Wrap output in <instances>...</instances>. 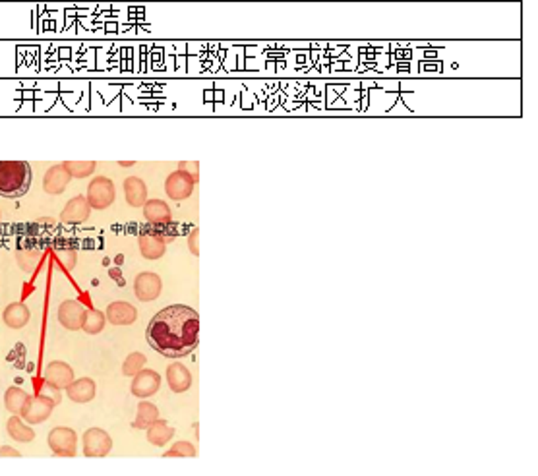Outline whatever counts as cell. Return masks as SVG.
<instances>
[{"instance_id": "cb8c5ba5", "label": "cell", "mask_w": 538, "mask_h": 476, "mask_svg": "<svg viewBox=\"0 0 538 476\" xmlns=\"http://www.w3.org/2000/svg\"><path fill=\"white\" fill-rule=\"evenodd\" d=\"M16 261L21 271L25 273H35L37 266L41 263V252L35 248H20L16 250Z\"/></svg>"}, {"instance_id": "484cf974", "label": "cell", "mask_w": 538, "mask_h": 476, "mask_svg": "<svg viewBox=\"0 0 538 476\" xmlns=\"http://www.w3.org/2000/svg\"><path fill=\"white\" fill-rule=\"evenodd\" d=\"M105 323H107V316H105L101 310H95V308H87V316H85V321H83L82 329L87 335H97L105 329Z\"/></svg>"}, {"instance_id": "52a82bcc", "label": "cell", "mask_w": 538, "mask_h": 476, "mask_svg": "<svg viewBox=\"0 0 538 476\" xmlns=\"http://www.w3.org/2000/svg\"><path fill=\"white\" fill-rule=\"evenodd\" d=\"M85 316H87V308L80 301H64L58 306V321H61L63 327L70 329V332L82 329Z\"/></svg>"}, {"instance_id": "4fadbf2b", "label": "cell", "mask_w": 538, "mask_h": 476, "mask_svg": "<svg viewBox=\"0 0 538 476\" xmlns=\"http://www.w3.org/2000/svg\"><path fill=\"white\" fill-rule=\"evenodd\" d=\"M105 316H107L109 323H113V325H132L138 320V310L130 302L118 301L109 304Z\"/></svg>"}, {"instance_id": "9c48e42d", "label": "cell", "mask_w": 538, "mask_h": 476, "mask_svg": "<svg viewBox=\"0 0 538 476\" xmlns=\"http://www.w3.org/2000/svg\"><path fill=\"white\" fill-rule=\"evenodd\" d=\"M161 289H163L161 277L157 273H151V271L140 273L134 281L136 299H140L142 302H151L159 299Z\"/></svg>"}, {"instance_id": "e0dca14e", "label": "cell", "mask_w": 538, "mask_h": 476, "mask_svg": "<svg viewBox=\"0 0 538 476\" xmlns=\"http://www.w3.org/2000/svg\"><path fill=\"white\" fill-rule=\"evenodd\" d=\"M125 197L128 206L144 207L147 202V186L140 176H128L125 180Z\"/></svg>"}, {"instance_id": "2e32d148", "label": "cell", "mask_w": 538, "mask_h": 476, "mask_svg": "<svg viewBox=\"0 0 538 476\" xmlns=\"http://www.w3.org/2000/svg\"><path fill=\"white\" fill-rule=\"evenodd\" d=\"M45 382L56 385L58 389H66L74 382V370L66 363L54 360L45 370Z\"/></svg>"}, {"instance_id": "9a60e30c", "label": "cell", "mask_w": 538, "mask_h": 476, "mask_svg": "<svg viewBox=\"0 0 538 476\" xmlns=\"http://www.w3.org/2000/svg\"><path fill=\"white\" fill-rule=\"evenodd\" d=\"M166 382H169L171 391L184 393V391H188L192 387V374H190V370L184 364H171L166 368Z\"/></svg>"}, {"instance_id": "d590c367", "label": "cell", "mask_w": 538, "mask_h": 476, "mask_svg": "<svg viewBox=\"0 0 538 476\" xmlns=\"http://www.w3.org/2000/svg\"><path fill=\"white\" fill-rule=\"evenodd\" d=\"M132 165H134L132 161H128V163H125V161H120V166H132Z\"/></svg>"}, {"instance_id": "277c9868", "label": "cell", "mask_w": 538, "mask_h": 476, "mask_svg": "<svg viewBox=\"0 0 538 476\" xmlns=\"http://www.w3.org/2000/svg\"><path fill=\"white\" fill-rule=\"evenodd\" d=\"M54 407L56 404L52 403L51 399H47V397H41V395H33L32 397L30 395L25 404H23V409H21L20 416L28 424H41V422L51 418Z\"/></svg>"}, {"instance_id": "ba28073f", "label": "cell", "mask_w": 538, "mask_h": 476, "mask_svg": "<svg viewBox=\"0 0 538 476\" xmlns=\"http://www.w3.org/2000/svg\"><path fill=\"white\" fill-rule=\"evenodd\" d=\"M194 186H196V180L190 175H186V173H182V171H175L173 175L166 176L165 180L166 196L171 197V199H175V202H182V199L192 196Z\"/></svg>"}, {"instance_id": "f546056e", "label": "cell", "mask_w": 538, "mask_h": 476, "mask_svg": "<svg viewBox=\"0 0 538 476\" xmlns=\"http://www.w3.org/2000/svg\"><path fill=\"white\" fill-rule=\"evenodd\" d=\"M197 451L196 447L192 444H188V442H178L175 444L169 451L165 453V457H196Z\"/></svg>"}, {"instance_id": "7c38bea8", "label": "cell", "mask_w": 538, "mask_h": 476, "mask_svg": "<svg viewBox=\"0 0 538 476\" xmlns=\"http://www.w3.org/2000/svg\"><path fill=\"white\" fill-rule=\"evenodd\" d=\"M89 213H92V206H89L87 197L76 196L72 197L63 209L61 221H63V223H68V225H78V223L87 221Z\"/></svg>"}, {"instance_id": "6da1fadb", "label": "cell", "mask_w": 538, "mask_h": 476, "mask_svg": "<svg viewBox=\"0 0 538 476\" xmlns=\"http://www.w3.org/2000/svg\"><path fill=\"white\" fill-rule=\"evenodd\" d=\"M149 347L166 358H182L200 343V316L184 304L166 306L155 314L145 332Z\"/></svg>"}, {"instance_id": "44dd1931", "label": "cell", "mask_w": 538, "mask_h": 476, "mask_svg": "<svg viewBox=\"0 0 538 476\" xmlns=\"http://www.w3.org/2000/svg\"><path fill=\"white\" fill-rule=\"evenodd\" d=\"M175 435V428L166 424V420L157 418L153 424L147 428V442L155 447H163L171 442V437Z\"/></svg>"}, {"instance_id": "83f0119b", "label": "cell", "mask_w": 538, "mask_h": 476, "mask_svg": "<svg viewBox=\"0 0 538 476\" xmlns=\"http://www.w3.org/2000/svg\"><path fill=\"white\" fill-rule=\"evenodd\" d=\"M145 363H147L145 354H142V352H132V354H128V358H126L125 364H122V374L134 378L136 374L144 368Z\"/></svg>"}, {"instance_id": "7a4b0ae2", "label": "cell", "mask_w": 538, "mask_h": 476, "mask_svg": "<svg viewBox=\"0 0 538 476\" xmlns=\"http://www.w3.org/2000/svg\"><path fill=\"white\" fill-rule=\"evenodd\" d=\"M33 173L25 161H0V196L18 199L32 188Z\"/></svg>"}, {"instance_id": "ffe728a7", "label": "cell", "mask_w": 538, "mask_h": 476, "mask_svg": "<svg viewBox=\"0 0 538 476\" xmlns=\"http://www.w3.org/2000/svg\"><path fill=\"white\" fill-rule=\"evenodd\" d=\"M138 244H140V252H142V256L145 259L163 258V254H165L166 250L165 240L159 235H151V232H145V235L138 238Z\"/></svg>"}, {"instance_id": "5bb4252c", "label": "cell", "mask_w": 538, "mask_h": 476, "mask_svg": "<svg viewBox=\"0 0 538 476\" xmlns=\"http://www.w3.org/2000/svg\"><path fill=\"white\" fill-rule=\"evenodd\" d=\"M95 393H97V385L92 378H80V380H74L68 387H66V395L68 399L74 401V403H89L94 401Z\"/></svg>"}, {"instance_id": "e575fe53", "label": "cell", "mask_w": 538, "mask_h": 476, "mask_svg": "<svg viewBox=\"0 0 538 476\" xmlns=\"http://www.w3.org/2000/svg\"><path fill=\"white\" fill-rule=\"evenodd\" d=\"M109 275H111V277H113V279L116 281V283H118L120 287L125 285V279H122V273H120V270H118V268H113V270H109Z\"/></svg>"}, {"instance_id": "8fae6325", "label": "cell", "mask_w": 538, "mask_h": 476, "mask_svg": "<svg viewBox=\"0 0 538 476\" xmlns=\"http://www.w3.org/2000/svg\"><path fill=\"white\" fill-rule=\"evenodd\" d=\"M70 180H72V176L66 171L64 163L63 165H54L43 176V190L51 196H58L68 188Z\"/></svg>"}, {"instance_id": "f1b7e54d", "label": "cell", "mask_w": 538, "mask_h": 476, "mask_svg": "<svg viewBox=\"0 0 538 476\" xmlns=\"http://www.w3.org/2000/svg\"><path fill=\"white\" fill-rule=\"evenodd\" d=\"M54 258L61 263V268L66 271H72L76 268V259L78 254L74 248H56L54 250Z\"/></svg>"}, {"instance_id": "d4e9b609", "label": "cell", "mask_w": 538, "mask_h": 476, "mask_svg": "<svg viewBox=\"0 0 538 476\" xmlns=\"http://www.w3.org/2000/svg\"><path fill=\"white\" fill-rule=\"evenodd\" d=\"M28 397H30V393L23 391L21 387H10V389H6V393H4V407H6L12 414H18V416H20L21 409H23V404L28 401Z\"/></svg>"}, {"instance_id": "7402d4cb", "label": "cell", "mask_w": 538, "mask_h": 476, "mask_svg": "<svg viewBox=\"0 0 538 476\" xmlns=\"http://www.w3.org/2000/svg\"><path fill=\"white\" fill-rule=\"evenodd\" d=\"M6 430H8V435L12 440L20 442V444H30L35 440V432H33L30 426L23 422V418L14 414L10 420L6 422Z\"/></svg>"}, {"instance_id": "836d02e7", "label": "cell", "mask_w": 538, "mask_h": 476, "mask_svg": "<svg viewBox=\"0 0 538 476\" xmlns=\"http://www.w3.org/2000/svg\"><path fill=\"white\" fill-rule=\"evenodd\" d=\"M0 457H21V453L12 449L10 445H4V447H0Z\"/></svg>"}, {"instance_id": "d6a6232c", "label": "cell", "mask_w": 538, "mask_h": 476, "mask_svg": "<svg viewBox=\"0 0 538 476\" xmlns=\"http://www.w3.org/2000/svg\"><path fill=\"white\" fill-rule=\"evenodd\" d=\"M197 237H200V230H197V228H194V230H192V235H190V238H188V246H190V252H192L194 256H197V254H200V248H197Z\"/></svg>"}, {"instance_id": "1f68e13d", "label": "cell", "mask_w": 538, "mask_h": 476, "mask_svg": "<svg viewBox=\"0 0 538 476\" xmlns=\"http://www.w3.org/2000/svg\"><path fill=\"white\" fill-rule=\"evenodd\" d=\"M197 169H200V165H197L196 161H192V163H186V161H180L178 163V171H182V173H186V175H190L194 180L197 182Z\"/></svg>"}, {"instance_id": "8992f818", "label": "cell", "mask_w": 538, "mask_h": 476, "mask_svg": "<svg viewBox=\"0 0 538 476\" xmlns=\"http://www.w3.org/2000/svg\"><path fill=\"white\" fill-rule=\"evenodd\" d=\"M49 447L52 453L58 457H74L76 455V447H78V434L72 428H52L49 432Z\"/></svg>"}, {"instance_id": "3957f363", "label": "cell", "mask_w": 538, "mask_h": 476, "mask_svg": "<svg viewBox=\"0 0 538 476\" xmlns=\"http://www.w3.org/2000/svg\"><path fill=\"white\" fill-rule=\"evenodd\" d=\"M87 202L92 209H107L114 202V184L107 176H95L87 186Z\"/></svg>"}, {"instance_id": "30bf717a", "label": "cell", "mask_w": 538, "mask_h": 476, "mask_svg": "<svg viewBox=\"0 0 538 476\" xmlns=\"http://www.w3.org/2000/svg\"><path fill=\"white\" fill-rule=\"evenodd\" d=\"M161 387V376L155 370H140L132 380V395L138 399H147L151 395H155Z\"/></svg>"}, {"instance_id": "d6986e66", "label": "cell", "mask_w": 538, "mask_h": 476, "mask_svg": "<svg viewBox=\"0 0 538 476\" xmlns=\"http://www.w3.org/2000/svg\"><path fill=\"white\" fill-rule=\"evenodd\" d=\"M144 217L153 225H169L173 213L163 199H147L144 206Z\"/></svg>"}, {"instance_id": "4dcf8cb0", "label": "cell", "mask_w": 538, "mask_h": 476, "mask_svg": "<svg viewBox=\"0 0 538 476\" xmlns=\"http://www.w3.org/2000/svg\"><path fill=\"white\" fill-rule=\"evenodd\" d=\"M37 395H41V397H47V399H51L52 403L54 404H58L61 401H63V395H61V389L56 387V385H52V383L49 382H43L41 385H39V393Z\"/></svg>"}, {"instance_id": "ac0fdd59", "label": "cell", "mask_w": 538, "mask_h": 476, "mask_svg": "<svg viewBox=\"0 0 538 476\" xmlns=\"http://www.w3.org/2000/svg\"><path fill=\"white\" fill-rule=\"evenodd\" d=\"M30 318H32V312H30V308H28L23 302H12L10 306H6V310L2 314V320H4V323H6L10 329H21V327H25Z\"/></svg>"}, {"instance_id": "5b68a950", "label": "cell", "mask_w": 538, "mask_h": 476, "mask_svg": "<svg viewBox=\"0 0 538 476\" xmlns=\"http://www.w3.org/2000/svg\"><path fill=\"white\" fill-rule=\"evenodd\" d=\"M83 455L85 457H105L113 449V440L101 428H89L83 432L82 437Z\"/></svg>"}, {"instance_id": "603a6c76", "label": "cell", "mask_w": 538, "mask_h": 476, "mask_svg": "<svg viewBox=\"0 0 538 476\" xmlns=\"http://www.w3.org/2000/svg\"><path fill=\"white\" fill-rule=\"evenodd\" d=\"M157 418H159V409L155 404L149 403V401H142L138 404V414H136V420L132 426L140 428V430H147Z\"/></svg>"}, {"instance_id": "4316f807", "label": "cell", "mask_w": 538, "mask_h": 476, "mask_svg": "<svg viewBox=\"0 0 538 476\" xmlns=\"http://www.w3.org/2000/svg\"><path fill=\"white\" fill-rule=\"evenodd\" d=\"M64 166L72 178H87V176L94 175L97 163L95 161H66Z\"/></svg>"}]
</instances>
